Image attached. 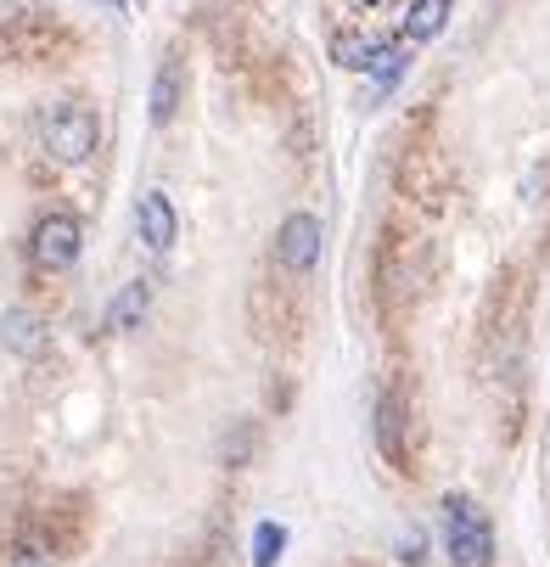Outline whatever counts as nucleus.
Wrapping results in <instances>:
<instances>
[{"mask_svg":"<svg viewBox=\"0 0 550 567\" xmlns=\"http://www.w3.org/2000/svg\"><path fill=\"white\" fill-rule=\"evenodd\" d=\"M376 51H382V45H371V40H360V34H343V40H332V56H338V68H371V62H376Z\"/></svg>","mask_w":550,"mask_h":567,"instance_id":"obj_11","label":"nucleus"},{"mask_svg":"<svg viewBox=\"0 0 550 567\" xmlns=\"http://www.w3.org/2000/svg\"><path fill=\"white\" fill-rule=\"evenodd\" d=\"M365 7H376V0H365Z\"/></svg>","mask_w":550,"mask_h":567,"instance_id":"obj_15","label":"nucleus"},{"mask_svg":"<svg viewBox=\"0 0 550 567\" xmlns=\"http://www.w3.org/2000/svg\"><path fill=\"white\" fill-rule=\"evenodd\" d=\"M405 62H411V51H405V45H382V51H376V62H371V85H376V96L399 85Z\"/></svg>","mask_w":550,"mask_h":567,"instance_id":"obj_10","label":"nucleus"},{"mask_svg":"<svg viewBox=\"0 0 550 567\" xmlns=\"http://www.w3.org/2000/svg\"><path fill=\"white\" fill-rule=\"evenodd\" d=\"M180 102H186V62L169 51L157 62V79H152V124H175Z\"/></svg>","mask_w":550,"mask_h":567,"instance_id":"obj_6","label":"nucleus"},{"mask_svg":"<svg viewBox=\"0 0 550 567\" xmlns=\"http://www.w3.org/2000/svg\"><path fill=\"white\" fill-rule=\"evenodd\" d=\"M449 7H455V0H416L411 18H405V34H411V40H433V34H444Z\"/></svg>","mask_w":550,"mask_h":567,"instance_id":"obj_9","label":"nucleus"},{"mask_svg":"<svg viewBox=\"0 0 550 567\" xmlns=\"http://www.w3.org/2000/svg\"><path fill=\"white\" fill-rule=\"evenodd\" d=\"M444 550L455 567H489L495 561V528H489L478 501H466V495L444 501Z\"/></svg>","mask_w":550,"mask_h":567,"instance_id":"obj_2","label":"nucleus"},{"mask_svg":"<svg viewBox=\"0 0 550 567\" xmlns=\"http://www.w3.org/2000/svg\"><path fill=\"white\" fill-rule=\"evenodd\" d=\"M135 230H141V241H146L152 254L175 248V230H180V219H175L169 192H146V197L135 203Z\"/></svg>","mask_w":550,"mask_h":567,"instance_id":"obj_5","label":"nucleus"},{"mask_svg":"<svg viewBox=\"0 0 550 567\" xmlns=\"http://www.w3.org/2000/svg\"><path fill=\"white\" fill-rule=\"evenodd\" d=\"M12 567H51V550H45L40 539H18V550H12Z\"/></svg>","mask_w":550,"mask_h":567,"instance_id":"obj_13","label":"nucleus"},{"mask_svg":"<svg viewBox=\"0 0 550 567\" xmlns=\"http://www.w3.org/2000/svg\"><path fill=\"white\" fill-rule=\"evenodd\" d=\"M79 241H85V230H79V219L68 208H51L40 225H34V265L40 270H68L79 259Z\"/></svg>","mask_w":550,"mask_h":567,"instance_id":"obj_3","label":"nucleus"},{"mask_svg":"<svg viewBox=\"0 0 550 567\" xmlns=\"http://www.w3.org/2000/svg\"><path fill=\"white\" fill-rule=\"evenodd\" d=\"M281 545H287V528L281 523H259L253 528V567H276Z\"/></svg>","mask_w":550,"mask_h":567,"instance_id":"obj_12","label":"nucleus"},{"mask_svg":"<svg viewBox=\"0 0 550 567\" xmlns=\"http://www.w3.org/2000/svg\"><path fill=\"white\" fill-rule=\"evenodd\" d=\"M40 146L45 157H56V164H85V157L96 152V113L85 102H51L40 107Z\"/></svg>","mask_w":550,"mask_h":567,"instance_id":"obj_1","label":"nucleus"},{"mask_svg":"<svg viewBox=\"0 0 550 567\" xmlns=\"http://www.w3.org/2000/svg\"><path fill=\"white\" fill-rule=\"evenodd\" d=\"M146 309H152V287L146 281H129L113 298V309H107V332H135L141 320H146Z\"/></svg>","mask_w":550,"mask_h":567,"instance_id":"obj_8","label":"nucleus"},{"mask_svg":"<svg viewBox=\"0 0 550 567\" xmlns=\"http://www.w3.org/2000/svg\"><path fill=\"white\" fill-rule=\"evenodd\" d=\"M422 550H427V539H422V534H405V539H399V561H411V567H416V561H427Z\"/></svg>","mask_w":550,"mask_h":567,"instance_id":"obj_14","label":"nucleus"},{"mask_svg":"<svg viewBox=\"0 0 550 567\" xmlns=\"http://www.w3.org/2000/svg\"><path fill=\"white\" fill-rule=\"evenodd\" d=\"M276 259H281V270L309 276L314 265H321V219L314 214H287L281 230H276Z\"/></svg>","mask_w":550,"mask_h":567,"instance_id":"obj_4","label":"nucleus"},{"mask_svg":"<svg viewBox=\"0 0 550 567\" xmlns=\"http://www.w3.org/2000/svg\"><path fill=\"white\" fill-rule=\"evenodd\" d=\"M0 338H7V349H18L23 360L45 354V327H40V315H29V309H12L7 320H0Z\"/></svg>","mask_w":550,"mask_h":567,"instance_id":"obj_7","label":"nucleus"}]
</instances>
